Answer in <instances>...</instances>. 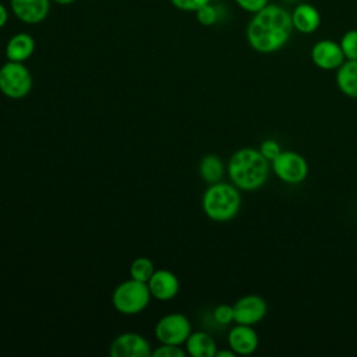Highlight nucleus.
I'll use <instances>...</instances> for the list:
<instances>
[{
  "mask_svg": "<svg viewBox=\"0 0 357 357\" xmlns=\"http://www.w3.org/2000/svg\"><path fill=\"white\" fill-rule=\"evenodd\" d=\"M293 31L290 11L283 6L269 3L252 14L245 28V39L252 50L269 54L283 49Z\"/></svg>",
  "mask_w": 357,
  "mask_h": 357,
  "instance_id": "f257e3e1",
  "label": "nucleus"
},
{
  "mask_svg": "<svg viewBox=\"0 0 357 357\" xmlns=\"http://www.w3.org/2000/svg\"><path fill=\"white\" fill-rule=\"evenodd\" d=\"M271 165L255 148H240L229 159L230 183L241 191L259 190L269 177Z\"/></svg>",
  "mask_w": 357,
  "mask_h": 357,
  "instance_id": "f03ea898",
  "label": "nucleus"
},
{
  "mask_svg": "<svg viewBox=\"0 0 357 357\" xmlns=\"http://www.w3.org/2000/svg\"><path fill=\"white\" fill-rule=\"evenodd\" d=\"M202 211L213 222H229L237 216L241 206L240 190L225 181L209 184L202 195Z\"/></svg>",
  "mask_w": 357,
  "mask_h": 357,
  "instance_id": "7ed1b4c3",
  "label": "nucleus"
},
{
  "mask_svg": "<svg viewBox=\"0 0 357 357\" xmlns=\"http://www.w3.org/2000/svg\"><path fill=\"white\" fill-rule=\"evenodd\" d=\"M148 284L135 279L121 282L112 294L113 307L124 315H135L146 308L151 301Z\"/></svg>",
  "mask_w": 357,
  "mask_h": 357,
  "instance_id": "20e7f679",
  "label": "nucleus"
},
{
  "mask_svg": "<svg viewBox=\"0 0 357 357\" xmlns=\"http://www.w3.org/2000/svg\"><path fill=\"white\" fill-rule=\"evenodd\" d=\"M32 89V75L24 63L7 61L0 67V92L11 99H21Z\"/></svg>",
  "mask_w": 357,
  "mask_h": 357,
  "instance_id": "39448f33",
  "label": "nucleus"
},
{
  "mask_svg": "<svg viewBox=\"0 0 357 357\" xmlns=\"http://www.w3.org/2000/svg\"><path fill=\"white\" fill-rule=\"evenodd\" d=\"M271 169L276 177L286 184H300L308 176L307 159L296 151H282L272 162Z\"/></svg>",
  "mask_w": 357,
  "mask_h": 357,
  "instance_id": "423d86ee",
  "label": "nucleus"
},
{
  "mask_svg": "<svg viewBox=\"0 0 357 357\" xmlns=\"http://www.w3.org/2000/svg\"><path fill=\"white\" fill-rule=\"evenodd\" d=\"M191 333V324L184 314L172 312L162 317L155 326V336L163 344H183Z\"/></svg>",
  "mask_w": 357,
  "mask_h": 357,
  "instance_id": "0eeeda50",
  "label": "nucleus"
},
{
  "mask_svg": "<svg viewBox=\"0 0 357 357\" xmlns=\"http://www.w3.org/2000/svg\"><path fill=\"white\" fill-rule=\"evenodd\" d=\"M311 61L324 71H336L346 60L339 42L333 39H321L311 47Z\"/></svg>",
  "mask_w": 357,
  "mask_h": 357,
  "instance_id": "6e6552de",
  "label": "nucleus"
},
{
  "mask_svg": "<svg viewBox=\"0 0 357 357\" xmlns=\"http://www.w3.org/2000/svg\"><path fill=\"white\" fill-rule=\"evenodd\" d=\"M233 311L236 324L254 326L265 318L268 312V304L265 298L258 294H247L240 297L233 304Z\"/></svg>",
  "mask_w": 357,
  "mask_h": 357,
  "instance_id": "1a4fd4ad",
  "label": "nucleus"
},
{
  "mask_svg": "<svg viewBox=\"0 0 357 357\" xmlns=\"http://www.w3.org/2000/svg\"><path fill=\"white\" fill-rule=\"evenodd\" d=\"M152 354L148 340L134 332L117 336L110 346L112 357H148Z\"/></svg>",
  "mask_w": 357,
  "mask_h": 357,
  "instance_id": "9d476101",
  "label": "nucleus"
},
{
  "mask_svg": "<svg viewBox=\"0 0 357 357\" xmlns=\"http://www.w3.org/2000/svg\"><path fill=\"white\" fill-rule=\"evenodd\" d=\"M50 4L52 0H10V10L21 22L36 25L47 18Z\"/></svg>",
  "mask_w": 357,
  "mask_h": 357,
  "instance_id": "9b49d317",
  "label": "nucleus"
},
{
  "mask_svg": "<svg viewBox=\"0 0 357 357\" xmlns=\"http://www.w3.org/2000/svg\"><path fill=\"white\" fill-rule=\"evenodd\" d=\"M290 17H291L293 29L304 35L314 33L319 28L322 21L319 10L311 3H305V1H300L294 4L293 10L290 11Z\"/></svg>",
  "mask_w": 357,
  "mask_h": 357,
  "instance_id": "f8f14e48",
  "label": "nucleus"
},
{
  "mask_svg": "<svg viewBox=\"0 0 357 357\" xmlns=\"http://www.w3.org/2000/svg\"><path fill=\"white\" fill-rule=\"evenodd\" d=\"M229 347L240 356H250L252 354L259 344L258 335L251 325L236 324L227 335Z\"/></svg>",
  "mask_w": 357,
  "mask_h": 357,
  "instance_id": "ddd939ff",
  "label": "nucleus"
},
{
  "mask_svg": "<svg viewBox=\"0 0 357 357\" xmlns=\"http://www.w3.org/2000/svg\"><path fill=\"white\" fill-rule=\"evenodd\" d=\"M146 284L151 296L159 301H167L174 298L180 289L177 276L167 269L155 271Z\"/></svg>",
  "mask_w": 357,
  "mask_h": 357,
  "instance_id": "4468645a",
  "label": "nucleus"
},
{
  "mask_svg": "<svg viewBox=\"0 0 357 357\" xmlns=\"http://www.w3.org/2000/svg\"><path fill=\"white\" fill-rule=\"evenodd\" d=\"M35 52V39L26 32L13 35L6 45V57L10 61L24 63Z\"/></svg>",
  "mask_w": 357,
  "mask_h": 357,
  "instance_id": "2eb2a0df",
  "label": "nucleus"
},
{
  "mask_svg": "<svg viewBox=\"0 0 357 357\" xmlns=\"http://www.w3.org/2000/svg\"><path fill=\"white\" fill-rule=\"evenodd\" d=\"M335 81L343 95L357 99V60H344L336 70Z\"/></svg>",
  "mask_w": 357,
  "mask_h": 357,
  "instance_id": "dca6fc26",
  "label": "nucleus"
},
{
  "mask_svg": "<svg viewBox=\"0 0 357 357\" xmlns=\"http://www.w3.org/2000/svg\"><path fill=\"white\" fill-rule=\"evenodd\" d=\"M185 350L191 357H215L218 347L211 335L202 331L191 332L185 340Z\"/></svg>",
  "mask_w": 357,
  "mask_h": 357,
  "instance_id": "f3484780",
  "label": "nucleus"
},
{
  "mask_svg": "<svg viewBox=\"0 0 357 357\" xmlns=\"http://www.w3.org/2000/svg\"><path fill=\"white\" fill-rule=\"evenodd\" d=\"M223 174H225V165L218 155L208 153L202 156L199 162V176L205 183L213 184V183L222 181Z\"/></svg>",
  "mask_w": 357,
  "mask_h": 357,
  "instance_id": "a211bd4d",
  "label": "nucleus"
},
{
  "mask_svg": "<svg viewBox=\"0 0 357 357\" xmlns=\"http://www.w3.org/2000/svg\"><path fill=\"white\" fill-rule=\"evenodd\" d=\"M153 272H155L153 262L146 257L135 258L130 266V276L144 283H146L151 279Z\"/></svg>",
  "mask_w": 357,
  "mask_h": 357,
  "instance_id": "6ab92c4d",
  "label": "nucleus"
},
{
  "mask_svg": "<svg viewBox=\"0 0 357 357\" xmlns=\"http://www.w3.org/2000/svg\"><path fill=\"white\" fill-rule=\"evenodd\" d=\"M339 45L346 60H357V29L353 28L346 31L342 35Z\"/></svg>",
  "mask_w": 357,
  "mask_h": 357,
  "instance_id": "aec40b11",
  "label": "nucleus"
},
{
  "mask_svg": "<svg viewBox=\"0 0 357 357\" xmlns=\"http://www.w3.org/2000/svg\"><path fill=\"white\" fill-rule=\"evenodd\" d=\"M197 21L204 26H212L220 20V11L212 3H208L195 11Z\"/></svg>",
  "mask_w": 357,
  "mask_h": 357,
  "instance_id": "412c9836",
  "label": "nucleus"
},
{
  "mask_svg": "<svg viewBox=\"0 0 357 357\" xmlns=\"http://www.w3.org/2000/svg\"><path fill=\"white\" fill-rule=\"evenodd\" d=\"M213 319L215 322H218L219 325H229L234 321V311H233V305L229 304H220L218 305L213 312Z\"/></svg>",
  "mask_w": 357,
  "mask_h": 357,
  "instance_id": "4be33fe9",
  "label": "nucleus"
},
{
  "mask_svg": "<svg viewBox=\"0 0 357 357\" xmlns=\"http://www.w3.org/2000/svg\"><path fill=\"white\" fill-rule=\"evenodd\" d=\"M258 151H259V152L262 153V156L271 163V162L282 152V148H280V145H279L278 141L268 138V139H264V141L261 142Z\"/></svg>",
  "mask_w": 357,
  "mask_h": 357,
  "instance_id": "5701e85b",
  "label": "nucleus"
},
{
  "mask_svg": "<svg viewBox=\"0 0 357 357\" xmlns=\"http://www.w3.org/2000/svg\"><path fill=\"white\" fill-rule=\"evenodd\" d=\"M169 1L174 8L185 13H195L202 6L211 3V0H169Z\"/></svg>",
  "mask_w": 357,
  "mask_h": 357,
  "instance_id": "b1692460",
  "label": "nucleus"
},
{
  "mask_svg": "<svg viewBox=\"0 0 357 357\" xmlns=\"http://www.w3.org/2000/svg\"><path fill=\"white\" fill-rule=\"evenodd\" d=\"M153 357H184L185 351L177 344H163L152 351Z\"/></svg>",
  "mask_w": 357,
  "mask_h": 357,
  "instance_id": "393cba45",
  "label": "nucleus"
},
{
  "mask_svg": "<svg viewBox=\"0 0 357 357\" xmlns=\"http://www.w3.org/2000/svg\"><path fill=\"white\" fill-rule=\"evenodd\" d=\"M234 3L244 10L245 13L255 14L257 11L262 10L265 6L269 4V0H234Z\"/></svg>",
  "mask_w": 357,
  "mask_h": 357,
  "instance_id": "a878e982",
  "label": "nucleus"
},
{
  "mask_svg": "<svg viewBox=\"0 0 357 357\" xmlns=\"http://www.w3.org/2000/svg\"><path fill=\"white\" fill-rule=\"evenodd\" d=\"M7 21H8V10L3 3H0V29L7 24Z\"/></svg>",
  "mask_w": 357,
  "mask_h": 357,
  "instance_id": "bb28decb",
  "label": "nucleus"
},
{
  "mask_svg": "<svg viewBox=\"0 0 357 357\" xmlns=\"http://www.w3.org/2000/svg\"><path fill=\"white\" fill-rule=\"evenodd\" d=\"M236 353L229 347V350H218L215 357H234Z\"/></svg>",
  "mask_w": 357,
  "mask_h": 357,
  "instance_id": "cd10ccee",
  "label": "nucleus"
},
{
  "mask_svg": "<svg viewBox=\"0 0 357 357\" xmlns=\"http://www.w3.org/2000/svg\"><path fill=\"white\" fill-rule=\"evenodd\" d=\"M77 0H52V3H56L59 6H70L73 3H75Z\"/></svg>",
  "mask_w": 357,
  "mask_h": 357,
  "instance_id": "c85d7f7f",
  "label": "nucleus"
},
{
  "mask_svg": "<svg viewBox=\"0 0 357 357\" xmlns=\"http://www.w3.org/2000/svg\"><path fill=\"white\" fill-rule=\"evenodd\" d=\"M283 4H297V3H300L301 0H280Z\"/></svg>",
  "mask_w": 357,
  "mask_h": 357,
  "instance_id": "c756f323",
  "label": "nucleus"
}]
</instances>
